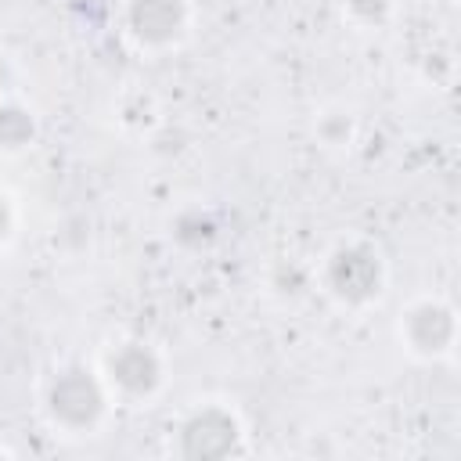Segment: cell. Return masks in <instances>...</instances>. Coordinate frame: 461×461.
Instances as JSON below:
<instances>
[{
	"instance_id": "1",
	"label": "cell",
	"mask_w": 461,
	"mask_h": 461,
	"mask_svg": "<svg viewBox=\"0 0 461 461\" xmlns=\"http://www.w3.org/2000/svg\"><path fill=\"white\" fill-rule=\"evenodd\" d=\"M112 403L115 400L101 367L83 360L61 364L43 385V414L50 429L65 436H94L104 425Z\"/></svg>"
},
{
	"instance_id": "2",
	"label": "cell",
	"mask_w": 461,
	"mask_h": 461,
	"mask_svg": "<svg viewBox=\"0 0 461 461\" xmlns=\"http://www.w3.org/2000/svg\"><path fill=\"white\" fill-rule=\"evenodd\" d=\"M313 274H317V288L342 310L375 306L385 292V281H389V270H385V259H382L378 245L357 241V238L339 241L321 259V267Z\"/></svg>"
},
{
	"instance_id": "3",
	"label": "cell",
	"mask_w": 461,
	"mask_h": 461,
	"mask_svg": "<svg viewBox=\"0 0 461 461\" xmlns=\"http://www.w3.org/2000/svg\"><path fill=\"white\" fill-rule=\"evenodd\" d=\"M245 450V425L220 400L194 403L173 429V454L187 461H223Z\"/></svg>"
},
{
	"instance_id": "4",
	"label": "cell",
	"mask_w": 461,
	"mask_h": 461,
	"mask_svg": "<svg viewBox=\"0 0 461 461\" xmlns=\"http://www.w3.org/2000/svg\"><path fill=\"white\" fill-rule=\"evenodd\" d=\"M97 367L112 389V400L122 403H148L166 385V353L148 339L112 342Z\"/></svg>"
},
{
	"instance_id": "5",
	"label": "cell",
	"mask_w": 461,
	"mask_h": 461,
	"mask_svg": "<svg viewBox=\"0 0 461 461\" xmlns=\"http://www.w3.org/2000/svg\"><path fill=\"white\" fill-rule=\"evenodd\" d=\"M191 0H122V32L140 54H166L191 32Z\"/></svg>"
},
{
	"instance_id": "6",
	"label": "cell",
	"mask_w": 461,
	"mask_h": 461,
	"mask_svg": "<svg viewBox=\"0 0 461 461\" xmlns=\"http://www.w3.org/2000/svg\"><path fill=\"white\" fill-rule=\"evenodd\" d=\"M400 346L418 360H443L457 346V310L439 295H418L400 310Z\"/></svg>"
},
{
	"instance_id": "7",
	"label": "cell",
	"mask_w": 461,
	"mask_h": 461,
	"mask_svg": "<svg viewBox=\"0 0 461 461\" xmlns=\"http://www.w3.org/2000/svg\"><path fill=\"white\" fill-rule=\"evenodd\" d=\"M36 137H40L36 112L25 101H18V94L14 97H4L0 101V151L4 155H18L29 144H36Z\"/></svg>"
},
{
	"instance_id": "8",
	"label": "cell",
	"mask_w": 461,
	"mask_h": 461,
	"mask_svg": "<svg viewBox=\"0 0 461 461\" xmlns=\"http://www.w3.org/2000/svg\"><path fill=\"white\" fill-rule=\"evenodd\" d=\"M357 133H360V119L353 108L346 104H328L324 112H317L313 119V137L321 148L328 151H346L357 144Z\"/></svg>"
},
{
	"instance_id": "9",
	"label": "cell",
	"mask_w": 461,
	"mask_h": 461,
	"mask_svg": "<svg viewBox=\"0 0 461 461\" xmlns=\"http://www.w3.org/2000/svg\"><path fill=\"white\" fill-rule=\"evenodd\" d=\"M169 234H173V241H176L180 249L198 252V249H209V245L220 238V223H216V216H212L209 209L187 205V209H180V212L173 216Z\"/></svg>"
},
{
	"instance_id": "10",
	"label": "cell",
	"mask_w": 461,
	"mask_h": 461,
	"mask_svg": "<svg viewBox=\"0 0 461 461\" xmlns=\"http://www.w3.org/2000/svg\"><path fill=\"white\" fill-rule=\"evenodd\" d=\"M270 288H274V295H281V299H288V303H299V299L310 295V288H317V274H313L306 263L285 259L281 267H274Z\"/></svg>"
},
{
	"instance_id": "11",
	"label": "cell",
	"mask_w": 461,
	"mask_h": 461,
	"mask_svg": "<svg viewBox=\"0 0 461 461\" xmlns=\"http://www.w3.org/2000/svg\"><path fill=\"white\" fill-rule=\"evenodd\" d=\"M342 14L357 25V29H385L396 14V0H342Z\"/></svg>"
},
{
	"instance_id": "12",
	"label": "cell",
	"mask_w": 461,
	"mask_h": 461,
	"mask_svg": "<svg viewBox=\"0 0 461 461\" xmlns=\"http://www.w3.org/2000/svg\"><path fill=\"white\" fill-rule=\"evenodd\" d=\"M14 230H18V202L11 191L0 187V249L14 238Z\"/></svg>"
},
{
	"instance_id": "13",
	"label": "cell",
	"mask_w": 461,
	"mask_h": 461,
	"mask_svg": "<svg viewBox=\"0 0 461 461\" xmlns=\"http://www.w3.org/2000/svg\"><path fill=\"white\" fill-rule=\"evenodd\" d=\"M18 94V65L7 50H0V101Z\"/></svg>"
},
{
	"instance_id": "14",
	"label": "cell",
	"mask_w": 461,
	"mask_h": 461,
	"mask_svg": "<svg viewBox=\"0 0 461 461\" xmlns=\"http://www.w3.org/2000/svg\"><path fill=\"white\" fill-rule=\"evenodd\" d=\"M7 454H11V450H7V447H4V443H0V457H7Z\"/></svg>"
}]
</instances>
